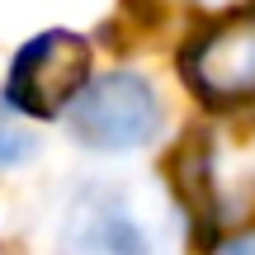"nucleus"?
<instances>
[{
	"label": "nucleus",
	"mask_w": 255,
	"mask_h": 255,
	"mask_svg": "<svg viewBox=\"0 0 255 255\" xmlns=\"http://www.w3.org/2000/svg\"><path fill=\"white\" fill-rule=\"evenodd\" d=\"M218 255H255V237H232Z\"/></svg>",
	"instance_id": "nucleus-7"
},
{
	"label": "nucleus",
	"mask_w": 255,
	"mask_h": 255,
	"mask_svg": "<svg viewBox=\"0 0 255 255\" xmlns=\"http://www.w3.org/2000/svg\"><path fill=\"white\" fill-rule=\"evenodd\" d=\"M85 81H90V43L66 28H47L14 52L0 95L28 119H52Z\"/></svg>",
	"instance_id": "nucleus-4"
},
{
	"label": "nucleus",
	"mask_w": 255,
	"mask_h": 255,
	"mask_svg": "<svg viewBox=\"0 0 255 255\" xmlns=\"http://www.w3.org/2000/svg\"><path fill=\"white\" fill-rule=\"evenodd\" d=\"M66 132L90 151H137L161 132L165 104L137 71H109L85 81L66 104Z\"/></svg>",
	"instance_id": "nucleus-2"
},
{
	"label": "nucleus",
	"mask_w": 255,
	"mask_h": 255,
	"mask_svg": "<svg viewBox=\"0 0 255 255\" xmlns=\"http://www.w3.org/2000/svg\"><path fill=\"white\" fill-rule=\"evenodd\" d=\"M170 180L194 232L218 237L255 213V132L208 128L175 151Z\"/></svg>",
	"instance_id": "nucleus-1"
},
{
	"label": "nucleus",
	"mask_w": 255,
	"mask_h": 255,
	"mask_svg": "<svg viewBox=\"0 0 255 255\" xmlns=\"http://www.w3.org/2000/svg\"><path fill=\"white\" fill-rule=\"evenodd\" d=\"M33 151H38V132H33V123H28V114H19L14 104L0 95V170L24 165Z\"/></svg>",
	"instance_id": "nucleus-6"
},
{
	"label": "nucleus",
	"mask_w": 255,
	"mask_h": 255,
	"mask_svg": "<svg viewBox=\"0 0 255 255\" xmlns=\"http://www.w3.org/2000/svg\"><path fill=\"white\" fill-rule=\"evenodd\" d=\"M66 255H156V237L123 189L95 184L66 213Z\"/></svg>",
	"instance_id": "nucleus-5"
},
{
	"label": "nucleus",
	"mask_w": 255,
	"mask_h": 255,
	"mask_svg": "<svg viewBox=\"0 0 255 255\" xmlns=\"http://www.w3.org/2000/svg\"><path fill=\"white\" fill-rule=\"evenodd\" d=\"M184 85L208 109H246L255 104V5L208 19L180 52Z\"/></svg>",
	"instance_id": "nucleus-3"
}]
</instances>
